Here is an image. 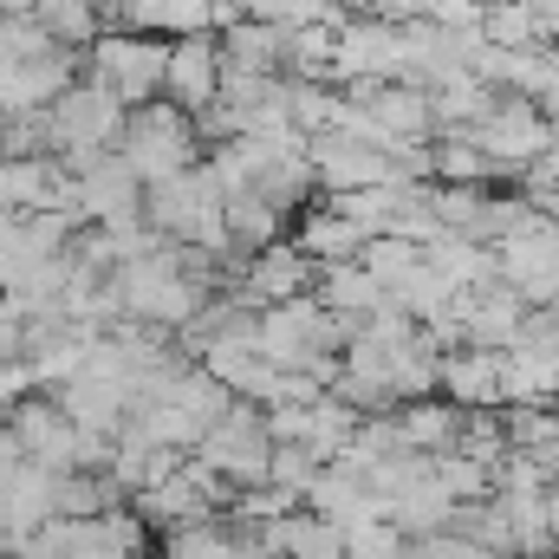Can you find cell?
<instances>
[{"label": "cell", "instance_id": "cell-36", "mask_svg": "<svg viewBox=\"0 0 559 559\" xmlns=\"http://www.w3.org/2000/svg\"><path fill=\"white\" fill-rule=\"evenodd\" d=\"M0 124H7V118H0Z\"/></svg>", "mask_w": 559, "mask_h": 559}, {"label": "cell", "instance_id": "cell-22", "mask_svg": "<svg viewBox=\"0 0 559 559\" xmlns=\"http://www.w3.org/2000/svg\"><path fill=\"white\" fill-rule=\"evenodd\" d=\"M26 13L46 26V39H52V46H92V39H98V13H105V7H98V0H33Z\"/></svg>", "mask_w": 559, "mask_h": 559}, {"label": "cell", "instance_id": "cell-25", "mask_svg": "<svg viewBox=\"0 0 559 559\" xmlns=\"http://www.w3.org/2000/svg\"><path fill=\"white\" fill-rule=\"evenodd\" d=\"M417 261H423V248H417V241H404V235H365V248H358V267L378 280L384 293L411 274Z\"/></svg>", "mask_w": 559, "mask_h": 559}, {"label": "cell", "instance_id": "cell-31", "mask_svg": "<svg viewBox=\"0 0 559 559\" xmlns=\"http://www.w3.org/2000/svg\"><path fill=\"white\" fill-rule=\"evenodd\" d=\"M534 105H540V111H547V118L559 124V46H554V39H547V79H540Z\"/></svg>", "mask_w": 559, "mask_h": 559}, {"label": "cell", "instance_id": "cell-13", "mask_svg": "<svg viewBox=\"0 0 559 559\" xmlns=\"http://www.w3.org/2000/svg\"><path fill=\"white\" fill-rule=\"evenodd\" d=\"M299 508H312V514H319V521H332L338 534H345V527H365V521H384V501H378L358 475H345V468H332V462L306 481Z\"/></svg>", "mask_w": 559, "mask_h": 559}, {"label": "cell", "instance_id": "cell-11", "mask_svg": "<svg viewBox=\"0 0 559 559\" xmlns=\"http://www.w3.org/2000/svg\"><path fill=\"white\" fill-rule=\"evenodd\" d=\"M436 391L462 411H501V352L488 345H455L436 358Z\"/></svg>", "mask_w": 559, "mask_h": 559}, {"label": "cell", "instance_id": "cell-18", "mask_svg": "<svg viewBox=\"0 0 559 559\" xmlns=\"http://www.w3.org/2000/svg\"><path fill=\"white\" fill-rule=\"evenodd\" d=\"M312 299H319V306H332L338 319H365L371 306H384V286L365 274L358 261H325L319 280H312Z\"/></svg>", "mask_w": 559, "mask_h": 559}, {"label": "cell", "instance_id": "cell-23", "mask_svg": "<svg viewBox=\"0 0 559 559\" xmlns=\"http://www.w3.org/2000/svg\"><path fill=\"white\" fill-rule=\"evenodd\" d=\"M429 176L436 182H475V189H488V156L475 150V138L468 131H442V138L429 143Z\"/></svg>", "mask_w": 559, "mask_h": 559}, {"label": "cell", "instance_id": "cell-8", "mask_svg": "<svg viewBox=\"0 0 559 559\" xmlns=\"http://www.w3.org/2000/svg\"><path fill=\"white\" fill-rule=\"evenodd\" d=\"M72 195H79V222H118L143 215V182L118 150H98L72 169Z\"/></svg>", "mask_w": 559, "mask_h": 559}, {"label": "cell", "instance_id": "cell-7", "mask_svg": "<svg viewBox=\"0 0 559 559\" xmlns=\"http://www.w3.org/2000/svg\"><path fill=\"white\" fill-rule=\"evenodd\" d=\"M52 488H59V468H46L33 455H7L0 462V534H7V554H13V540H26L33 527H46L59 514Z\"/></svg>", "mask_w": 559, "mask_h": 559}, {"label": "cell", "instance_id": "cell-2", "mask_svg": "<svg viewBox=\"0 0 559 559\" xmlns=\"http://www.w3.org/2000/svg\"><path fill=\"white\" fill-rule=\"evenodd\" d=\"M46 131H52V156H59L66 169H79L85 156H98V150H118L124 105H118L105 85L79 79V85H66V92L46 105Z\"/></svg>", "mask_w": 559, "mask_h": 559}, {"label": "cell", "instance_id": "cell-30", "mask_svg": "<svg viewBox=\"0 0 559 559\" xmlns=\"http://www.w3.org/2000/svg\"><path fill=\"white\" fill-rule=\"evenodd\" d=\"M325 462L306 449V442H274V455H267V481L274 488H293V495H306V481L319 475Z\"/></svg>", "mask_w": 559, "mask_h": 559}, {"label": "cell", "instance_id": "cell-33", "mask_svg": "<svg viewBox=\"0 0 559 559\" xmlns=\"http://www.w3.org/2000/svg\"><path fill=\"white\" fill-rule=\"evenodd\" d=\"M0 559H7V534H0Z\"/></svg>", "mask_w": 559, "mask_h": 559}, {"label": "cell", "instance_id": "cell-16", "mask_svg": "<svg viewBox=\"0 0 559 559\" xmlns=\"http://www.w3.org/2000/svg\"><path fill=\"white\" fill-rule=\"evenodd\" d=\"M423 261L449 280L455 293H468V286H488V280H495V248H488V241H475V235H449V228H442L436 241H423Z\"/></svg>", "mask_w": 559, "mask_h": 559}, {"label": "cell", "instance_id": "cell-5", "mask_svg": "<svg viewBox=\"0 0 559 559\" xmlns=\"http://www.w3.org/2000/svg\"><path fill=\"white\" fill-rule=\"evenodd\" d=\"M358 79H404V26L384 13H345L332 33V66L325 85H358Z\"/></svg>", "mask_w": 559, "mask_h": 559}, {"label": "cell", "instance_id": "cell-12", "mask_svg": "<svg viewBox=\"0 0 559 559\" xmlns=\"http://www.w3.org/2000/svg\"><path fill=\"white\" fill-rule=\"evenodd\" d=\"M312 280H319V267H312L293 241H267L261 254H248V261H241V293H248L254 306L299 299V293H312Z\"/></svg>", "mask_w": 559, "mask_h": 559}, {"label": "cell", "instance_id": "cell-4", "mask_svg": "<svg viewBox=\"0 0 559 559\" xmlns=\"http://www.w3.org/2000/svg\"><path fill=\"white\" fill-rule=\"evenodd\" d=\"M455 131L475 138V150L488 156V169H527V163L554 143V118H547L534 98L495 92V105H488L475 124H455Z\"/></svg>", "mask_w": 559, "mask_h": 559}, {"label": "cell", "instance_id": "cell-10", "mask_svg": "<svg viewBox=\"0 0 559 559\" xmlns=\"http://www.w3.org/2000/svg\"><path fill=\"white\" fill-rule=\"evenodd\" d=\"M66 85H72V46H46V52H26V59H7L0 66V118L52 105Z\"/></svg>", "mask_w": 559, "mask_h": 559}, {"label": "cell", "instance_id": "cell-21", "mask_svg": "<svg viewBox=\"0 0 559 559\" xmlns=\"http://www.w3.org/2000/svg\"><path fill=\"white\" fill-rule=\"evenodd\" d=\"M358 423H365V417H358V411H352L345 397L319 391V397H312V411H306V436H299V442H306V449H312L319 462H332V455H338V449L352 442V429H358Z\"/></svg>", "mask_w": 559, "mask_h": 559}, {"label": "cell", "instance_id": "cell-26", "mask_svg": "<svg viewBox=\"0 0 559 559\" xmlns=\"http://www.w3.org/2000/svg\"><path fill=\"white\" fill-rule=\"evenodd\" d=\"M391 397L411 404V397H436V352L423 338H404L391 352Z\"/></svg>", "mask_w": 559, "mask_h": 559}, {"label": "cell", "instance_id": "cell-14", "mask_svg": "<svg viewBox=\"0 0 559 559\" xmlns=\"http://www.w3.org/2000/svg\"><path fill=\"white\" fill-rule=\"evenodd\" d=\"M559 391V352L554 345H501V404H554Z\"/></svg>", "mask_w": 559, "mask_h": 559}, {"label": "cell", "instance_id": "cell-20", "mask_svg": "<svg viewBox=\"0 0 559 559\" xmlns=\"http://www.w3.org/2000/svg\"><path fill=\"white\" fill-rule=\"evenodd\" d=\"M222 39V66L228 72H280V26L274 20H235V26H222L215 33Z\"/></svg>", "mask_w": 559, "mask_h": 559}, {"label": "cell", "instance_id": "cell-34", "mask_svg": "<svg viewBox=\"0 0 559 559\" xmlns=\"http://www.w3.org/2000/svg\"><path fill=\"white\" fill-rule=\"evenodd\" d=\"M554 411H559V391H554Z\"/></svg>", "mask_w": 559, "mask_h": 559}, {"label": "cell", "instance_id": "cell-6", "mask_svg": "<svg viewBox=\"0 0 559 559\" xmlns=\"http://www.w3.org/2000/svg\"><path fill=\"white\" fill-rule=\"evenodd\" d=\"M495 280L521 293V306H559V222L534 215L521 235L495 241Z\"/></svg>", "mask_w": 559, "mask_h": 559}, {"label": "cell", "instance_id": "cell-29", "mask_svg": "<svg viewBox=\"0 0 559 559\" xmlns=\"http://www.w3.org/2000/svg\"><path fill=\"white\" fill-rule=\"evenodd\" d=\"M345 559H411V534H397L391 521L345 527Z\"/></svg>", "mask_w": 559, "mask_h": 559}, {"label": "cell", "instance_id": "cell-9", "mask_svg": "<svg viewBox=\"0 0 559 559\" xmlns=\"http://www.w3.org/2000/svg\"><path fill=\"white\" fill-rule=\"evenodd\" d=\"M215 85H222V39H215V33H182V39H169L163 98L195 118L202 105H215Z\"/></svg>", "mask_w": 559, "mask_h": 559}, {"label": "cell", "instance_id": "cell-28", "mask_svg": "<svg viewBox=\"0 0 559 559\" xmlns=\"http://www.w3.org/2000/svg\"><path fill=\"white\" fill-rule=\"evenodd\" d=\"M462 455H475L481 468H495L508 455V436H501V411H462V436H455Z\"/></svg>", "mask_w": 559, "mask_h": 559}, {"label": "cell", "instance_id": "cell-17", "mask_svg": "<svg viewBox=\"0 0 559 559\" xmlns=\"http://www.w3.org/2000/svg\"><path fill=\"white\" fill-rule=\"evenodd\" d=\"M293 248H299L312 267H325V261H358V248H365V228H358V222H345L338 209H306V215H299V235H293Z\"/></svg>", "mask_w": 559, "mask_h": 559}, {"label": "cell", "instance_id": "cell-3", "mask_svg": "<svg viewBox=\"0 0 559 559\" xmlns=\"http://www.w3.org/2000/svg\"><path fill=\"white\" fill-rule=\"evenodd\" d=\"M118 156L138 169V182H163L176 169L195 163V124L189 111H176L169 98H150L124 111V131H118Z\"/></svg>", "mask_w": 559, "mask_h": 559}, {"label": "cell", "instance_id": "cell-24", "mask_svg": "<svg viewBox=\"0 0 559 559\" xmlns=\"http://www.w3.org/2000/svg\"><path fill=\"white\" fill-rule=\"evenodd\" d=\"M429 475H436V488L462 508V501H488L495 495V475L475 462V455H462V449H442V455H429Z\"/></svg>", "mask_w": 559, "mask_h": 559}, {"label": "cell", "instance_id": "cell-19", "mask_svg": "<svg viewBox=\"0 0 559 559\" xmlns=\"http://www.w3.org/2000/svg\"><path fill=\"white\" fill-rule=\"evenodd\" d=\"M280 222H286V215H280L274 202H261L254 189L222 202V228H228V254H235V261H248V254H261L267 241H280Z\"/></svg>", "mask_w": 559, "mask_h": 559}, {"label": "cell", "instance_id": "cell-15", "mask_svg": "<svg viewBox=\"0 0 559 559\" xmlns=\"http://www.w3.org/2000/svg\"><path fill=\"white\" fill-rule=\"evenodd\" d=\"M391 417H397V442L417 449V455H442V449H455V436H462V404H449L442 391H436V397H411V404L391 411Z\"/></svg>", "mask_w": 559, "mask_h": 559}, {"label": "cell", "instance_id": "cell-35", "mask_svg": "<svg viewBox=\"0 0 559 559\" xmlns=\"http://www.w3.org/2000/svg\"><path fill=\"white\" fill-rule=\"evenodd\" d=\"M540 559H554V554H540Z\"/></svg>", "mask_w": 559, "mask_h": 559}, {"label": "cell", "instance_id": "cell-32", "mask_svg": "<svg viewBox=\"0 0 559 559\" xmlns=\"http://www.w3.org/2000/svg\"><path fill=\"white\" fill-rule=\"evenodd\" d=\"M540 508H547V534L559 540V481H547V488H540Z\"/></svg>", "mask_w": 559, "mask_h": 559}, {"label": "cell", "instance_id": "cell-27", "mask_svg": "<svg viewBox=\"0 0 559 559\" xmlns=\"http://www.w3.org/2000/svg\"><path fill=\"white\" fill-rule=\"evenodd\" d=\"M481 39L488 46H540V13L514 7V0H488L481 7Z\"/></svg>", "mask_w": 559, "mask_h": 559}, {"label": "cell", "instance_id": "cell-1", "mask_svg": "<svg viewBox=\"0 0 559 559\" xmlns=\"http://www.w3.org/2000/svg\"><path fill=\"white\" fill-rule=\"evenodd\" d=\"M163 59H169V39H156V33H131V26L98 33V39L85 46V72H92V85H105L124 111H131V105H150V98H163Z\"/></svg>", "mask_w": 559, "mask_h": 559}]
</instances>
